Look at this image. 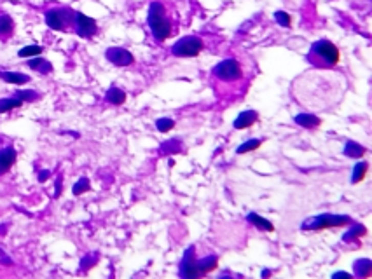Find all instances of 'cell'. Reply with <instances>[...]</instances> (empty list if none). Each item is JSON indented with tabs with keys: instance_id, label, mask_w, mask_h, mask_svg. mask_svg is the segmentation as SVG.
I'll use <instances>...</instances> for the list:
<instances>
[{
	"instance_id": "9",
	"label": "cell",
	"mask_w": 372,
	"mask_h": 279,
	"mask_svg": "<svg viewBox=\"0 0 372 279\" xmlns=\"http://www.w3.org/2000/svg\"><path fill=\"white\" fill-rule=\"evenodd\" d=\"M105 56L107 60L114 63L116 66H129L135 63V56L129 53L128 49H122V48H111L105 51Z\"/></svg>"
},
{
	"instance_id": "23",
	"label": "cell",
	"mask_w": 372,
	"mask_h": 279,
	"mask_svg": "<svg viewBox=\"0 0 372 279\" xmlns=\"http://www.w3.org/2000/svg\"><path fill=\"white\" fill-rule=\"evenodd\" d=\"M262 145V140L259 138H252V140H248V142H245L242 143V145L236 149V154H248V152H253V150H257L259 147Z\"/></svg>"
},
{
	"instance_id": "32",
	"label": "cell",
	"mask_w": 372,
	"mask_h": 279,
	"mask_svg": "<svg viewBox=\"0 0 372 279\" xmlns=\"http://www.w3.org/2000/svg\"><path fill=\"white\" fill-rule=\"evenodd\" d=\"M332 277H352V274H348V272H336Z\"/></svg>"
},
{
	"instance_id": "22",
	"label": "cell",
	"mask_w": 372,
	"mask_h": 279,
	"mask_svg": "<svg viewBox=\"0 0 372 279\" xmlns=\"http://www.w3.org/2000/svg\"><path fill=\"white\" fill-rule=\"evenodd\" d=\"M21 105H23V101H21L19 98H2L0 100V113H7V112H11V110H16V108H19Z\"/></svg>"
},
{
	"instance_id": "3",
	"label": "cell",
	"mask_w": 372,
	"mask_h": 279,
	"mask_svg": "<svg viewBox=\"0 0 372 279\" xmlns=\"http://www.w3.org/2000/svg\"><path fill=\"white\" fill-rule=\"evenodd\" d=\"M353 220L348 215H331L323 213L318 217H311L304 220L301 229L302 230H325V229H336V227H344L352 225Z\"/></svg>"
},
{
	"instance_id": "5",
	"label": "cell",
	"mask_w": 372,
	"mask_h": 279,
	"mask_svg": "<svg viewBox=\"0 0 372 279\" xmlns=\"http://www.w3.org/2000/svg\"><path fill=\"white\" fill-rule=\"evenodd\" d=\"M213 75L226 82H234L243 77V68L236 60H224L213 68Z\"/></svg>"
},
{
	"instance_id": "4",
	"label": "cell",
	"mask_w": 372,
	"mask_h": 279,
	"mask_svg": "<svg viewBox=\"0 0 372 279\" xmlns=\"http://www.w3.org/2000/svg\"><path fill=\"white\" fill-rule=\"evenodd\" d=\"M205 48V42L203 39L196 35H187L182 37L179 42H175L171 48V54L179 58H196Z\"/></svg>"
},
{
	"instance_id": "16",
	"label": "cell",
	"mask_w": 372,
	"mask_h": 279,
	"mask_svg": "<svg viewBox=\"0 0 372 279\" xmlns=\"http://www.w3.org/2000/svg\"><path fill=\"white\" fill-rule=\"evenodd\" d=\"M365 152H367L365 147L360 145V143H357V142H353V140H348V142H346V145H344V154L348 155V157L360 159V157L365 155Z\"/></svg>"
},
{
	"instance_id": "10",
	"label": "cell",
	"mask_w": 372,
	"mask_h": 279,
	"mask_svg": "<svg viewBox=\"0 0 372 279\" xmlns=\"http://www.w3.org/2000/svg\"><path fill=\"white\" fill-rule=\"evenodd\" d=\"M294 122L297 126H301V128H304V129H316L320 124H322L320 117H316L315 113H310V112L297 113V115L294 117Z\"/></svg>"
},
{
	"instance_id": "28",
	"label": "cell",
	"mask_w": 372,
	"mask_h": 279,
	"mask_svg": "<svg viewBox=\"0 0 372 279\" xmlns=\"http://www.w3.org/2000/svg\"><path fill=\"white\" fill-rule=\"evenodd\" d=\"M173 126H175V121L168 119V117H163V119L156 121V128H158L159 133H168V131L173 129Z\"/></svg>"
},
{
	"instance_id": "19",
	"label": "cell",
	"mask_w": 372,
	"mask_h": 279,
	"mask_svg": "<svg viewBox=\"0 0 372 279\" xmlns=\"http://www.w3.org/2000/svg\"><path fill=\"white\" fill-rule=\"evenodd\" d=\"M105 100H107L111 105H122L126 101V92L119 89V87L112 86L111 89L107 91V95H105Z\"/></svg>"
},
{
	"instance_id": "12",
	"label": "cell",
	"mask_w": 372,
	"mask_h": 279,
	"mask_svg": "<svg viewBox=\"0 0 372 279\" xmlns=\"http://www.w3.org/2000/svg\"><path fill=\"white\" fill-rule=\"evenodd\" d=\"M16 162V150L12 147H6L0 150V175H6Z\"/></svg>"
},
{
	"instance_id": "6",
	"label": "cell",
	"mask_w": 372,
	"mask_h": 279,
	"mask_svg": "<svg viewBox=\"0 0 372 279\" xmlns=\"http://www.w3.org/2000/svg\"><path fill=\"white\" fill-rule=\"evenodd\" d=\"M72 19H74V14H70V11L63 9V7L46 12V25L53 30H65Z\"/></svg>"
},
{
	"instance_id": "33",
	"label": "cell",
	"mask_w": 372,
	"mask_h": 279,
	"mask_svg": "<svg viewBox=\"0 0 372 279\" xmlns=\"http://www.w3.org/2000/svg\"><path fill=\"white\" fill-rule=\"evenodd\" d=\"M269 274H271V270H268V269H266V270H262V277H268Z\"/></svg>"
},
{
	"instance_id": "18",
	"label": "cell",
	"mask_w": 372,
	"mask_h": 279,
	"mask_svg": "<svg viewBox=\"0 0 372 279\" xmlns=\"http://www.w3.org/2000/svg\"><path fill=\"white\" fill-rule=\"evenodd\" d=\"M365 234H367V229L362 225V223H352V229L342 236V241H344V243H352V241H358V238H362V236H365Z\"/></svg>"
},
{
	"instance_id": "1",
	"label": "cell",
	"mask_w": 372,
	"mask_h": 279,
	"mask_svg": "<svg viewBox=\"0 0 372 279\" xmlns=\"http://www.w3.org/2000/svg\"><path fill=\"white\" fill-rule=\"evenodd\" d=\"M308 60L318 68H331V66H336L339 63L341 53L337 45L332 44L331 40H318L311 45Z\"/></svg>"
},
{
	"instance_id": "27",
	"label": "cell",
	"mask_w": 372,
	"mask_h": 279,
	"mask_svg": "<svg viewBox=\"0 0 372 279\" xmlns=\"http://www.w3.org/2000/svg\"><path fill=\"white\" fill-rule=\"evenodd\" d=\"M16 98H19L21 101H35L40 98V95L37 91H32V89H23V91H16Z\"/></svg>"
},
{
	"instance_id": "7",
	"label": "cell",
	"mask_w": 372,
	"mask_h": 279,
	"mask_svg": "<svg viewBox=\"0 0 372 279\" xmlns=\"http://www.w3.org/2000/svg\"><path fill=\"white\" fill-rule=\"evenodd\" d=\"M74 27L75 32H77L79 37H84V39H90L96 33L98 27H96V21L90 18V16L82 14V12H74Z\"/></svg>"
},
{
	"instance_id": "17",
	"label": "cell",
	"mask_w": 372,
	"mask_h": 279,
	"mask_svg": "<svg viewBox=\"0 0 372 279\" xmlns=\"http://www.w3.org/2000/svg\"><path fill=\"white\" fill-rule=\"evenodd\" d=\"M0 79L6 80L7 84H27L30 82V77L19 72H0Z\"/></svg>"
},
{
	"instance_id": "30",
	"label": "cell",
	"mask_w": 372,
	"mask_h": 279,
	"mask_svg": "<svg viewBox=\"0 0 372 279\" xmlns=\"http://www.w3.org/2000/svg\"><path fill=\"white\" fill-rule=\"evenodd\" d=\"M49 176H51V171H48V170L40 171V173H39V181H40V183H44V181L48 180Z\"/></svg>"
},
{
	"instance_id": "26",
	"label": "cell",
	"mask_w": 372,
	"mask_h": 279,
	"mask_svg": "<svg viewBox=\"0 0 372 279\" xmlns=\"http://www.w3.org/2000/svg\"><path fill=\"white\" fill-rule=\"evenodd\" d=\"M90 189H91L90 180H87L86 176H82V178H79L74 183V187H72V194H74V196H82V194L87 192Z\"/></svg>"
},
{
	"instance_id": "14",
	"label": "cell",
	"mask_w": 372,
	"mask_h": 279,
	"mask_svg": "<svg viewBox=\"0 0 372 279\" xmlns=\"http://www.w3.org/2000/svg\"><path fill=\"white\" fill-rule=\"evenodd\" d=\"M196 265H198V270H200V276H203V274H208V272H211V270L217 269L218 259L215 255H210V257L201 259V260L196 259Z\"/></svg>"
},
{
	"instance_id": "21",
	"label": "cell",
	"mask_w": 372,
	"mask_h": 279,
	"mask_svg": "<svg viewBox=\"0 0 372 279\" xmlns=\"http://www.w3.org/2000/svg\"><path fill=\"white\" fill-rule=\"evenodd\" d=\"M14 32V21L11 16L2 14L0 16V37H9Z\"/></svg>"
},
{
	"instance_id": "24",
	"label": "cell",
	"mask_w": 372,
	"mask_h": 279,
	"mask_svg": "<svg viewBox=\"0 0 372 279\" xmlns=\"http://www.w3.org/2000/svg\"><path fill=\"white\" fill-rule=\"evenodd\" d=\"M44 53V48L42 45H25L23 49L18 51V56L19 58H33V56H40V54Z\"/></svg>"
},
{
	"instance_id": "31",
	"label": "cell",
	"mask_w": 372,
	"mask_h": 279,
	"mask_svg": "<svg viewBox=\"0 0 372 279\" xmlns=\"http://www.w3.org/2000/svg\"><path fill=\"white\" fill-rule=\"evenodd\" d=\"M60 192H61V176L56 180V192H54V197H60Z\"/></svg>"
},
{
	"instance_id": "29",
	"label": "cell",
	"mask_w": 372,
	"mask_h": 279,
	"mask_svg": "<svg viewBox=\"0 0 372 279\" xmlns=\"http://www.w3.org/2000/svg\"><path fill=\"white\" fill-rule=\"evenodd\" d=\"M274 19L278 21V25H280V27H290V23H292L290 14H289V12H285V11H276V12H274Z\"/></svg>"
},
{
	"instance_id": "15",
	"label": "cell",
	"mask_w": 372,
	"mask_h": 279,
	"mask_svg": "<svg viewBox=\"0 0 372 279\" xmlns=\"http://www.w3.org/2000/svg\"><path fill=\"white\" fill-rule=\"evenodd\" d=\"M247 220L252 223L253 227H257L259 230H264V232H273L274 230V225L269 220H266V218H262L259 217L257 213H248L247 215Z\"/></svg>"
},
{
	"instance_id": "11",
	"label": "cell",
	"mask_w": 372,
	"mask_h": 279,
	"mask_svg": "<svg viewBox=\"0 0 372 279\" xmlns=\"http://www.w3.org/2000/svg\"><path fill=\"white\" fill-rule=\"evenodd\" d=\"M259 121V113L255 110H245V112L239 113L234 121V129H245V128H250L255 122Z\"/></svg>"
},
{
	"instance_id": "25",
	"label": "cell",
	"mask_w": 372,
	"mask_h": 279,
	"mask_svg": "<svg viewBox=\"0 0 372 279\" xmlns=\"http://www.w3.org/2000/svg\"><path fill=\"white\" fill-rule=\"evenodd\" d=\"M367 171H369V164H367V162H358L357 166L353 168L352 183H360V181L365 178Z\"/></svg>"
},
{
	"instance_id": "8",
	"label": "cell",
	"mask_w": 372,
	"mask_h": 279,
	"mask_svg": "<svg viewBox=\"0 0 372 279\" xmlns=\"http://www.w3.org/2000/svg\"><path fill=\"white\" fill-rule=\"evenodd\" d=\"M180 276L185 277V279L200 276V270H198V265H196V253H194V246L187 248L184 259H182V262H180Z\"/></svg>"
},
{
	"instance_id": "2",
	"label": "cell",
	"mask_w": 372,
	"mask_h": 279,
	"mask_svg": "<svg viewBox=\"0 0 372 279\" xmlns=\"http://www.w3.org/2000/svg\"><path fill=\"white\" fill-rule=\"evenodd\" d=\"M147 23H149V28L154 35V39L158 42H163L170 37L171 33V23L166 16V11H164L161 2H152L149 7V14H147Z\"/></svg>"
},
{
	"instance_id": "13",
	"label": "cell",
	"mask_w": 372,
	"mask_h": 279,
	"mask_svg": "<svg viewBox=\"0 0 372 279\" xmlns=\"http://www.w3.org/2000/svg\"><path fill=\"white\" fill-rule=\"evenodd\" d=\"M28 66H30L32 70L39 72V74H42V75H48L53 72V65H51V63L42 56H33L32 60H28Z\"/></svg>"
},
{
	"instance_id": "20",
	"label": "cell",
	"mask_w": 372,
	"mask_h": 279,
	"mask_svg": "<svg viewBox=\"0 0 372 279\" xmlns=\"http://www.w3.org/2000/svg\"><path fill=\"white\" fill-rule=\"evenodd\" d=\"M353 269H355V274H357L358 277H369L372 274V262L369 259L357 260L353 265Z\"/></svg>"
}]
</instances>
